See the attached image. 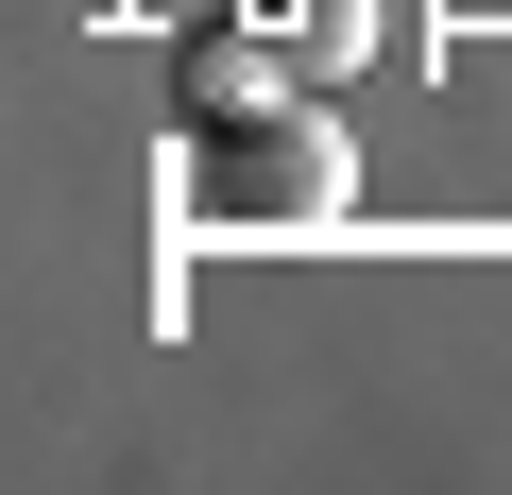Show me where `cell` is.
<instances>
[{"mask_svg": "<svg viewBox=\"0 0 512 495\" xmlns=\"http://www.w3.org/2000/svg\"><path fill=\"white\" fill-rule=\"evenodd\" d=\"M256 103H291V35H256V18L171 35V120H188V137H205V120H256Z\"/></svg>", "mask_w": 512, "mask_h": 495, "instance_id": "2", "label": "cell"}, {"mask_svg": "<svg viewBox=\"0 0 512 495\" xmlns=\"http://www.w3.org/2000/svg\"><path fill=\"white\" fill-rule=\"evenodd\" d=\"M359 52H376V0H291V69L308 86H342Z\"/></svg>", "mask_w": 512, "mask_h": 495, "instance_id": "3", "label": "cell"}, {"mask_svg": "<svg viewBox=\"0 0 512 495\" xmlns=\"http://www.w3.org/2000/svg\"><path fill=\"white\" fill-rule=\"evenodd\" d=\"M342 205H359V154L308 103H256V120H205L188 137V222H222V239H308Z\"/></svg>", "mask_w": 512, "mask_h": 495, "instance_id": "1", "label": "cell"}]
</instances>
